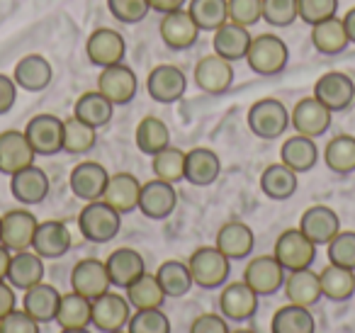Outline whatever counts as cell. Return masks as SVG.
I'll return each mask as SVG.
<instances>
[{"instance_id": "obj_1", "label": "cell", "mask_w": 355, "mask_h": 333, "mask_svg": "<svg viewBox=\"0 0 355 333\" xmlns=\"http://www.w3.org/2000/svg\"><path fill=\"white\" fill-rule=\"evenodd\" d=\"M78 229L90 244H110L122 229V214L103 200L88 202L78 214Z\"/></svg>"}, {"instance_id": "obj_2", "label": "cell", "mask_w": 355, "mask_h": 333, "mask_svg": "<svg viewBox=\"0 0 355 333\" xmlns=\"http://www.w3.org/2000/svg\"><path fill=\"white\" fill-rule=\"evenodd\" d=\"M193 282L202 289L224 287L232 275V260L217 248V246H202L188 260Z\"/></svg>"}, {"instance_id": "obj_3", "label": "cell", "mask_w": 355, "mask_h": 333, "mask_svg": "<svg viewBox=\"0 0 355 333\" xmlns=\"http://www.w3.org/2000/svg\"><path fill=\"white\" fill-rule=\"evenodd\" d=\"M246 61L253 74L258 76H277L287 69L290 49L277 35H256L248 46Z\"/></svg>"}, {"instance_id": "obj_4", "label": "cell", "mask_w": 355, "mask_h": 333, "mask_svg": "<svg viewBox=\"0 0 355 333\" xmlns=\"http://www.w3.org/2000/svg\"><path fill=\"white\" fill-rule=\"evenodd\" d=\"M290 127V110L275 98H263L248 110V129L258 139H277Z\"/></svg>"}, {"instance_id": "obj_5", "label": "cell", "mask_w": 355, "mask_h": 333, "mask_svg": "<svg viewBox=\"0 0 355 333\" xmlns=\"http://www.w3.org/2000/svg\"><path fill=\"white\" fill-rule=\"evenodd\" d=\"M272 255L287 273H295V270L311 268V263L316 260V246L300 229H287L277 236Z\"/></svg>"}, {"instance_id": "obj_6", "label": "cell", "mask_w": 355, "mask_h": 333, "mask_svg": "<svg viewBox=\"0 0 355 333\" xmlns=\"http://www.w3.org/2000/svg\"><path fill=\"white\" fill-rule=\"evenodd\" d=\"M98 90L114 105V108H122L129 105L139 93V78L127 64H114L107 69H100L98 76Z\"/></svg>"}, {"instance_id": "obj_7", "label": "cell", "mask_w": 355, "mask_h": 333, "mask_svg": "<svg viewBox=\"0 0 355 333\" xmlns=\"http://www.w3.org/2000/svg\"><path fill=\"white\" fill-rule=\"evenodd\" d=\"M25 137L37 156H54L64 151V119L56 114H37L27 122Z\"/></svg>"}, {"instance_id": "obj_8", "label": "cell", "mask_w": 355, "mask_h": 333, "mask_svg": "<svg viewBox=\"0 0 355 333\" xmlns=\"http://www.w3.org/2000/svg\"><path fill=\"white\" fill-rule=\"evenodd\" d=\"M331 117H334V112H331L321 100L309 95V98H302L300 103L295 105V110L290 112V124L302 137L319 139L329 132Z\"/></svg>"}, {"instance_id": "obj_9", "label": "cell", "mask_w": 355, "mask_h": 333, "mask_svg": "<svg viewBox=\"0 0 355 333\" xmlns=\"http://www.w3.org/2000/svg\"><path fill=\"white\" fill-rule=\"evenodd\" d=\"M158 32H161V40L168 49L185 51V49H190V46L198 44L200 32L202 30H200L198 22L193 20V15H190L185 8H180V10L166 12V15L161 17Z\"/></svg>"}, {"instance_id": "obj_10", "label": "cell", "mask_w": 355, "mask_h": 333, "mask_svg": "<svg viewBox=\"0 0 355 333\" xmlns=\"http://www.w3.org/2000/svg\"><path fill=\"white\" fill-rule=\"evenodd\" d=\"M110 287H112V282H110L105 260L83 258L71 270V289L76 294H80V297L90 299V302L103 297L105 292H110Z\"/></svg>"}, {"instance_id": "obj_11", "label": "cell", "mask_w": 355, "mask_h": 333, "mask_svg": "<svg viewBox=\"0 0 355 333\" xmlns=\"http://www.w3.org/2000/svg\"><path fill=\"white\" fill-rule=\"evenodd\" d=\"M37 216L30 210H10L3 214V226H0V244L6 246L10 253L17 250H30L32 241L37 234Z\"/></svg>"}, {"instance_id": "obj_12", "label": "cell", "mask_w": 355, "mask_h": 333, "mask_svg": "<svg viewBox=\"0 0 355 333\" xmlns=\"http://www.w3.org/2000/svg\"><path fill=\"white\" fill-rule=\"evenodd\" d=\"M195 85L202 93L224 95L234 85V64L219 54H207L195 64Z\"/></svg>"}, {"instance_id": "obj_13", "label": "cell", "mask_w": 355, "mask_h": 333, "mask_svg": "<svg viewBox=\"0 0 355 333\" xmlns=\"http://www.w3.org/2000/svg\"><path fill=\"white\" fill-rule=\"evenodd\" d=\"M178 205V190L173 182L166 180H153L141 182V195H139V212H141L146 219H168V216L175 212Z\"/></svg>"}, {"instance_id": "obj_14", "label": "cell", "mask_w": 355, "mask_h": 333, "mask_svg": "<svg viewBox=\"0 0 355 333\" xmlns=\"http://www.w3.org/2000/svg\"><path fill=\"white\" fill-rule=\"evenodd\" d=\"M243 282L258 297H270L285 284V268L277 263L275 255H258L243 270Z\"/></svg>"}, {"instance_id": "obj_15", "label": "cell", "mask_w": 355, "mask_h": 333, "mask_svg": "<svg viewBox=\"0 0 355 333\" xmlns=\"http://www.w3.org/2000/svg\"><path fill=\"white\" fill-rule=\"evenodd\" d=\"M129 307H132V304H129L127 297H122V294H117V292H105L103 297L93 299L90 323L103 333L122 331L129 323V318H132Z\"/></svg>"}, {"instance_id": "obj_16", "label": "cell", "mask_w": 355, "mask_h": 333, "mask_svg": "<svg viewBox=\"0 0 355 333\" xmlns=\"http://www.w3.org/2000/svg\"><path fill=\"white\" fill-rule=\"evenodd\" d=\"M314 98L321 100L331 112H343L355 103V83L348 74L329 71L314 85Z\"/></svg>"}, {"instance_id": "obj_17", "label": "cell", "mask_w": 355, "mask_h": 333, "mask_svg": "<svg viewBox=\"0 0 355 333\" xmlns=\"http://www.w3.org/2000/svg\"><path fill=\"white\" fill-rule=\"evenodd\" d=\"M85 54H88L90 64L98 66V69H107V66L122 64L124 54H127V44H124V37L117 30H110V27H100L85 42Z\"/></svg>"}, {"instance_id": "obj_18", "label": "cell", "mask_w": 355, "mask_h": 333, "mask_svg": "<svg viewBox=\"0 0 355 333\" xmlns=\"http://www.w3.org/2000/svg\"><path fill=\"white\" fill-rule=\"evenodd\" d=\"M188 88V78L178 66L173 64H161L148 74L146 78V90L151 95V100L161 105H173L185 95Z\"/></svg>"}, {"instance_id": "obj_19", "label": "cell", "mask_w": 355, "mask_h": 333, "mask_svg": "<svg viewBox=\"0 0 355 333\" xmlns=\"http://www.w3.org/2000/svg\"><path fill=\"white\" fill-rule=\"evenodd\" d=\"M37 158L35 148L30 146L25 132L8 129L0 134V173L3 176H15L22 168L32 166Z\"/></svg>"}, {"instance_id": "obj_20", "label": "cell", "mask_w": 355, "mask_h": 333, "mask_svg": "<svg viewBox=\"0 0 355 333\" xmlns=\"http://www.w3.org/2000/svg\"><path fill=\"white\" fill-rule=\"evenodd\" d=\"M258 299L261 297L246 282H229L219 294V311L229 321H248L256 316Z\"/></svg>"}, {"instance_id": "obj_21", "label": "cell", "mask_w": 355, "mask_h": 333, "mask_svg": "<svg viewBox=\"0 0 355 333\" xmlns=\"http://www.w3.org/2000/svg\"><path fill=\"white\" fill-rule=\"evenodd\" d=\"M107 180H110V173L105 171V166H100V163H95V161H83L71 171L69 185H71V192H73L78 200L95 202V200H103Z\"/></svg>"}, {"instance_id": "obj_22", "label": "cell", "mask_w": 355, "mask_h": 333, "mask_svg": "<svg viewBox=\"0 0 355 333\" xmlns=\"http://www.w3.org/2000/svg\"><path fill=\"white\" fill-rule=\"evenodd\" d=\"M297 229H300L314 246H326L340 231V219L331 207L314 205L302 214Z\"/></svg>"}, {"instance_id": "obj_23", "label": "cell", "mask_w": 355, "mask_h": 333, "mask_svg": "<svg viewBox=\"0 0 355 333\" xmlns=\"http://www.w3.org/2000/svg\"><path fill=\"white\" fill-rule=\"evenodd\" d=\"M51 78H54V69L42 54L22 56L12 71V80L25 93H42L44 88H49Z\"/></svg>"}, {"instance_id": "obj_24", "label": "cell", "mask_w": 355, "mask_h": 333, "mask_svg": "<svg viewBox=\"0 0 355 333\" xmlns=\"http://www.w3.org/2000/svg\"><path fill=\"white\" fill-rule=\"evenodd\" d=\"M49 176L40 166H27L10 176V192L20 205H40L49 195Z\"/></svg>"}, {"instance_id": "obj_25", "label": "cell", "mask_w": 355, "mask_h": 333, "mask_svg": "<svg viewBox=\"0 0 355 333\" xmlns=\"http://www.w3.org/2000/svg\"><path fill=\"white\" fill-rule=\"evenodd\" d=\"M139 195H141V182L132 173H114L110 176L107 187L103 192V202H107L114 212L129 214L139 210Z\"/></svg>"}, {"instance_id": "obj_26", "label": "cell", "mask_w": 355, "mask_h": 333, "mask_svg": "<svg viewBox=\"0 0 355 333\" xmlns=\"http://www.w3.org/2000/svg\"><path fill=\"white\" fill-rule=\"evenodd\" d=\"M105 268H107L110 282L112 287L127 289L132 282H137L144 273H146V263H144L141 253L134 248H117L107 255L105 260Z\"/></svg>"}, {"instance_id": "obj_27", "label": "cell", "mask_w": 355, "mask_h": 333, "mask_svg": "<svg viewBox=\"0 0 355 333\" xmlns=\"http://www.w3.org/2000/svg\"><path fill=\"white\" fill-rule=\"evenodd\" d=\"M69 248H71V231L64 221H56V219L40 221L35 241H32V250L37 255H42L44 260L61 258V255L69 253Z\"/></svg>"}, {"instance_id": "obj_28", "label": "cell", "mask_w": 355, "mask_h": 333, "mask_svg": "<svg viewBox=\"0 0 355 333\" xmlns=\"http://www.w3.org/2000/svg\"><path fill=\"white\" fill-rule=\"evenodd\" d=\"M217 246L229 260H243L253 253L256 246V234L248 224L243 221H227L222 229L217 231Z\"/></svg>"}, {"instance_id": "obj_29", "label": "cell", "mask_w": 355, "mask_h": 333, "mask_svg": "<svg viewBox=\"0 0 355 333\" xmlns=\"http://www.w3.org/2000/svg\"><path fill=\"white\" fill-rule=\"evenodd\" d=\"M222 173V161L212 148L198 146L185 153V180L195 187H207L217 182Z\"/></svg>"}, {"instance_id": "obj_30", "label": "cell", "mask_w": 355, "mask_h": 333, "mask_svg": "<svg viewBox=\"0 0 355 333\" xmlns=\"http://www.w3.org/2000/svg\"><path fill=\"white\" fill-rule=\"evenodd\" d=\"M212 49L214 54L224 56L227 61H241L246 59L248 46H251L253 35L248 32V27L234 25V22H224L219 30L212 32Z\"/></svg>"}, {"instance_id": "obj_31", "label": "cell", "mask_w": 355, "mask_h": 333, "mask_svg": "<svg viewBox=\"0 0 355 333\" xmlns=\"http://www.w3.org/2000/svg\"><path fill=\"white\" fill-rule=\"evenodd\" d=\"M61 302V292L54 287V284H46L42 280L40 284L25 289V297H22V309L30 314L35 321L40 323H49L54 321L56 309H59Z\"/></svg>"}, {"instance_id": "obj_32", "label": "cell", "mask_w": 355, "mask_h": 333, "mask_svg": "<svg viewBox=\"0 0 355 333\" xmlns=\"http://www.w3.org/2000/svg\"><path fill=\"white\" fill-rule=\"evenodd\" d=\"M44 280V258L35 250H17L12 253L10 270H8V282L17 289H30Z\"/></svg>"}, {"instance_id": "obj_33", "label": "cell", "mask_w": 355, "mask_h": 333, "mask_svg": "<svg viewBox=\"0 0 355 333\" xmlns=\"http://www.w3.org/2000/svg\"><path fill=\"white\" fill-rule=\"evenodd\" d=\"M285 294L290 299V304H297V307H306L311 309L316 302L321 299V282L319 275L311 268L304 270H295L285 278Z\"/></svg>"}, {"instance_id": "obj_34", "label": "cell", "mask_w": 355, "mask_h": 333, "mask_svg": "<svg viewBox=\"0 0 355 333\" xmlns=\"http://www.w3.org/2000/svg\"><path fill=\"white\" fill-rule=\"evenodd\" d=\"M311 44H314V49L324 56H336V54H340V51L348 49L350 40H348V35H345L343 20L336 15V17H329V20L311 27Z\"/></svg>"}, {"instance_id": "obj_35", "label": "cell", "mask_w": 355, "mask_h": 333, "mask_svg": "<svg viewBox=\"0 0 355 333\" xmlns=\"http://www.w3.org/2000/svg\"><path fill=\"white\" fill-rule=\"evenodd\" d=\"M112 114H114V105L100 90L83 93L73 105V117L95 129H103L105 124L112 122Z\"/></svg>"}, {"instance_id": "obj_36", "label": "cell", "mask_w": 355, "mask_h": 333, "mask_svg": "<svg viewBox=\"0 0 355 333\" xmlns=\"http://www.w3.org/2000/svg\"><path fill=\"white\" fill-rule=\"evenodd\" d=\"M280 158L287 168H292V171L300 176V173H306L316 166V161H319V148H316L314 139L295 134V137H290L282 144Z\"/></svg>"}, {"instance_id": "obj_37", "label": "cell", "mask_w": 355, "mask_h": 333, "mask_svg": "<svg viewBox=\"0 0 355 333\" xmlns=\"http://www.w3.org/2000/svg\"><path fill=\"white\" fill-rule=\"evenodd\" d=\"M321 297L331 302H345L355 294V270L340 268V265H326L319 273Z\"/></svg>"}, {"instance_id": "obj_38", "label": "cell", "mask_w": 355, "mask_h": 333, "mask_svg": "<svg viewBox=\"0 0 355 333\" xmlns=\"http://www.w3.org/2000/svg\"><path fill=\"white\" fill-rule=\"evenodd\" d=\"M297 173L292 168H287L285 163H272L263 171L261 176V190L266 192V197L275 202H282V200H290L292 195L297 192Z\"/></svg>"}, {"instance_id": "obj_39", "label": "cell", "mask_w": 355, "mask_h": 333, "mask_svg": "<svg viewBox=\"0 0 355 333\" xmlns=\"http://www.w3.org/2000/svg\"><path fill=\"white\" fill-rule=\"evenodd\" d=\"M90 314H93V302L71 289L69 294H61L54 321L59 323L61 328H88Z\"/></svg>"}, {"instance_id": "obj_40", "label": "cell", "mask_w": 355, "mask_h": 333, "mask_svg": "<svg viewBox=\"0 0 355 333\" xmlns=\"http://www.w3.org/2000/svg\"><path fill=\"white\" fill-rule=\"evenodd\" d=\"M156 280L161 284L163 294L166 297H185V294L193 289V275H190L188 263H180V260H166V263L158 265Z\"/></svg>"}, {"instance_id": "obj_41", "label": "cell", "mask_w": 355, "mask_h": 333, "mask_svg": "<svg viewBox=\"0 0 355 333\" xmlns=\"http://www.w3.org/2000/svg\"><path fill=\"white\" fill-rule=\"evenodd\" d=\"M270 333H316V321L306 307L287 304L275 311Z\"/></svg>"}, {"instance_id": "obj_42", "label": "cell", "mask_w": 355, "mask_h": 333, "mask_svg": "<svg viewBox=\"0 0 355 333\" xmlns=\"http://www.w3.org/2000/svg\"><path fill=\"white\" fill-rule=\"evenodd\" d=\"M324 161L329 171L338 173V176L355 173V137L338 134V137L331 139L324 148Z\"/></svg>"}, {"instance_id": "obj_43", "label": "cell", "mask_w": 355, "mask_h": 333, "mask_svg": "<svg viewBox=\"0 0 355 333\" xmlns=\"http://www.w3.org/2000/svg\"><path fill=\"white\" fill-rule=\"evenodd\" d=\"M137 146L146 156H156L166 146H171V132L166 122L158 117H144L137 127Z\"/></svg>"}, {"instance_id": "obj_44", "label": "cell", "mask_w": 355, "mask_h": 333, "mask_svg": "<svg viewBox=\"0 0 355 333\" xmlns=\"http://www.w3.org/2000/svg\"><path fill=\"white\" fill-rule=\"evenodd\" d=\"M188 12L202 32H214L229 22L227 0H188Z\"/></svg>"}, {"instance_id": "obj_45", "label": "cell", "mask_w": 355, "mask_h": 333, "mask_svg": "<svg viewBox=\"0 0 355 333\" xmlns=\"http://www.w3.org/2000/svg\"><path fill=\"white\" fill-rule=\"evenodd\" d=\"M98 144V129L90 127V124L80 122L76 117L64 119V151L71 156H80V153H88Z\"/></svg>"}, {"instance_id": "obj_46", "label": "cell", "mask_w": 355, "mask_h": 333, "mask_svg": "<svg viewBox=\"0 0 355 333\" xmlns=\"http://www.w3.org/2000/svg\"><path fill=\"white\" fill-rule=\"evenodd\" d=\"M127 299L139 311V309H161V304L166 302V294H163L156 275L144 273L137 282H132L127 287Z\"/></svg>"}, {"instance_id": "obj_47", "label": "cell", "mask_w": 355, "mask_h": 333, "mask_svg": "<svg viewBox=\"0 0 355 333\" xmlns=\"http://www.w3.org/2000/svg\"><path fill=\"white\" fill-rule=\"evenodd\" d=\"M151 158V171L158 180L173 182V185L185 180V151H180L175 146H166Z\"/></svg>"}, {"instance_id": "obj_48", "label": "cell", "mask_w": 355, "mask_h": 333, "mask_svg": "<svg viewBox=\"0 0 355 333\" xmlns=\"http://www.w3.org/2000/svg\"><path fill=\"white\" fill-rule=\"evenodd\" d=\"M263 20L275 30L295 25V20H300L297 0H263Z\"/></svg>"}, {"instance_id": "obj_49", "label": "cell", "mask_w": 355, "mask_h": 333, "mask_svg": "<svg viewBox=\"0 0 355 333\" xmlns=\"http://www.w3.org/2000/svg\"><path fill=\"white\" fill-rule=\"evenodd\" d=\"M127 328V333H171V321L161 309H139Z\"/></svg>"}, {"instance_id": "obj_50", "label": "cell", "mask_w": 355, "mask_h": 333, "mask_svg": "<svg viewBox=\"0 0 355 333\" xmlns=\"http://www.w3.org/2000/svg\"><path fill=\"white\" fill-rule=\"evenodd\" d=\"M107 10L122 25H137L151 12L148 0H107Z\"/></svg>"}, {"instance_id": "obj_51", "label": "cell", "mask_w": 355, "mask_h": 333, "mask_svg": "<svg viewBox=\"0 0 355 333\" xmlns=\"http://www.w3.org/2000/svg\"><path fill=\"white\" fill-rule=\"evenodd\" d=\"M326 246H329L331 263L355 270V231H338Z\"/></svg>"}, {"instance_id": "obj_52", "label": "cell", "mask_w": 355, "mask_h": 333, "mask_svg": "<svg viewBox=\"0 0 355 333\" xmlns=\"http://www.w3.org/2000/svg\"><path fill=\"white\" fill-rule=\"evenodd\" d=\"M229 22L241 27H253L263 20V0H227Z\"/></svg>"}, {"instance_id": "obj_53", "label": "cell", "mask_w": 355, "mask_h": 333, "mask_svg": "<svg viewBox=\"0 0 355 333\" xmlns=\"http://www.w3.org/2000/svg\"><path fill=\"white\" fill-rule=\"evenodd\" d=\"M297 8H300V20L314 27L319 22L329 20V17H336L338 0H297Z\"/></svg>"}, {"instance_id": "obj_54", "label": "cell", "mask_w": 355, "mask_h": 333, "mask_svg": "<svg viewBox=\"0 0 355 333\" xmlns=\"http://www.w3.org/2000/svg\"><path fill=\"white\" fill-rule=\"evenodd\" d=\"M40 321L30 316L25 309H15L0 318V333H40Z\"/></svg>"}, {"instance_id": "obj_55", "label": "cell", "mask_w": 355, "mask_h": 333, "mask_svg": "<svg viewBox=\"0 0 355 333\" xmlns=\"http://www.w3.org/2000/svg\"><path fill=\"white\" fill-rule=\"evenodd\" d=\"M190 333H232L227 326V318L219 314H202L193 321Z\"/></svg>"}, {"instance_id": "obj_56", "label": "cell", "mask_w": 355, "mask_h": 333, "mask_svg": "<svg viewBox=\"0 0 355 333\" xmlns=\"http://www.w3.org/2000/svg\"><path fill=\"white\" fill-rule=\"evenodd\" d=\"M17 85L10 76L0 74V114H8L17 103Z\"/></svg>"}, {"instance_id": "obj_57", "label": "cell", "mask_w": 355, "mask_h": 333, "mask_svg": "<svg viewBox=\"0 0 355 333\" xmlns=\"http://www.w3.org/2000/svg\"><path fill=\"white\" fill-rule=\"evenodd\" d=\"M15 289L8 280H0V318L8 316L10 311H15Z\"/></svg>"}, {"instance_id": "obj_58", "label": "cell", "mask_w": 355, "mask_h": 333, "mask_svg": "<svg viewBox=\"0 0 355 333\" xmlns=\"http://www.w3.org/2000/svg\"><path fill=\"white\" fill-rule=\"evenodd\" d=\"M148 3H151V10L161 12V15L173 12V10H180V8L188 6V0H148Z\"/></svg>"}, {"instance_id": "obj_59", "label": "cell", "mask_w": 355, "mask_h": 333, "mask_svg": "<svg viewBox=\"0 0 355 333\" xmlns=\"http://www.w3.org/2000/svg\"><path fill=\"white\" fill-rule=\"evenodd\" d=\"M343 27H345V35H348V40H350V44H355V8H350L348 12H345L343 17Z\"/></svg>"}, {"instance_id": "obj_60", "label": "cell", "mask_w": 355, "mask_h": 333, "mask_svg": "<svg viewBox=\"0 0 355 333\" xmlns=\"http://www.w3.org/2000/svg\"><path fill=\"white\" fill-rule=\"evenodd\" d=\"M10 260L12 253L0 244V280H8V270H10Z\"/></svg>"}, {"instance_id": "obj_61", "label": "cell", "mask_w": 355, "mask_h": 333, "mask_svg": "<svg viewBox=\"0 0 355 333\" xmlns=\"http://www.w3.org/2000/svg\"><path fill=\"white\" fill-rule=\"evenodd\" d=\"M61 333H90L88 328H61Z\"/></svg>"}, {"instance_id": "obj_62", "label": "cell", "mask_w": 355, "mask_h": 333, "mask_svg": "<svg viewBox=\"0 0 355 333\" xmlns=\"http://www.w3.org/2000/svg\"><path fill=\"white\" fill-rule=\"evenodd\" d=\"M234 333H256V331H248V328H241V331H234Z\"/></svg>"}, {"instance_id": "obj_63", "label": "cell", "mask_w": 355, "mask_h": 333, "mask_svg": "<svg viewBox=\"0 0 355 333\" xmlns=\"http://www.w3.org/2000/svg\"><path fill=\"white\" fill-rule=\"evenodd\" d=\"M0 226H3V216H0Z\"/></svg>"}, {"instance_id": "obj_64", "label": "cell", "mask_w": 355, "mask_h": 333, "mask_svg": "<svg viewBox=\"0 0 355 333\" xmlns=\"http://www.w3.org/2000/svg\"><path fill=\"white\" fill-rule=\"evenodd\" d=\"M112 333H124V331H112Z\"/></svg>"}]
</instances>
